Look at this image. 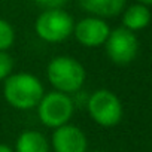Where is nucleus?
Here are the masks:
<instances>
[{
	"label": "nucleus",
	"instance_id": "1",
	"mask_svg": "<svg viewBox=\"0 0 152 152\" xmlns=\"http://www.w3.org/2000/svg\"><path fill=\"white\" fill-rule=\"evenodd\" d=\"M45 94L43 84L37 76L26 72L12 73L3 81V97L9 106L18 110L37 107Z\"/></svg>",
	"mask_w": 152,
	"mask_h": 152
},
{
	"label": "nucleus",
	"instance_id": "2",
	"mask_svg": "<svg viewBox=\"0 0 152 152\" xmlns=\"http://www.w3.org/2000/svg\"><path fill=\"white\" fill-rule=\"evenodd\" d=\"M46 78L55 91L70 96L79 93V90L84 87L87 72L76 58L69 55H58L48 63Z\"/></svg>",
	"mask_w": 152,
	"mask_h": 152
},
{
	"label": "nucleus",
	"instance_id": "3",
	"mask_svg": "<svg viewBox=\"0 0 152 152\" xmlns=\"http://www.w3.org/2000/svg\"><path fill=\"white\" fill-rule=\"evenodd\" d=\"M36 109L39 121L45 127L55 130L69 124L75 112V102L70 96L54 90L43 94Z\"/></svg>",
	"mask_w": 152,
	"mask_h": 152
},
{
	"label": "nucleus",
	"instance_id": "4",
	"mask_svg": "<svg viewBox=\"0 0 152 152\" xmlns=\"http://www.w3.org/2000/svg\"><path fill=\"white\" fill-rule=\"evenodd\" d=\"M73 28L75 23L72 15L63 9H46L34 23L36 34L48 43L64 42L67 37H70Z\"/></svg>",
	"mask_w": 152,
	"mask_h": 152
},
{
	"label": "nucleus",
	"instance_id": "5",
	"mask_svg": "<svg viewBox=\"0 0 152 152\" xmlns=\"http://www.w3.org/2000/svg\"><path fill=\"white\" fill-rule=\"evenodd\" d=\"M90 118L100 127H115L122 118V104L109 90H97L87 100Z\"/></svg>",
	"mask_w": 152,
	"mask_h": 152
},
{
	"label": "nucleus",
	"instance_id": "6",
	"mask_svg": "<svg viewBox=\"0 0 152 152\" xmlns=\"http://www.w3.org/2000/svg\"><path fill=\"white\" fill-rule=\"evenodd\" d=\"M104 45L107 57L116 64H128L136 58L139 49V42L134 33L125 27H119L110 31Z\"/></svg>",
	"mask_w": 152,
	"mask_h": 152
},
{
	"label": "nucleus",
	"instance_id": "7",
	"mask_svg": "<svg viewBox=\"0 0 152 152\" xmlns=\"http://www.w3.org/2000/svg\"><path fill=\"white\" fill-rule=\"evenodd\" d=\"M73 34L82 46L85 48H97L106 43L110 28L104 20L97 17H87L75 24Z\"/></svg>",
	"mask_w": 152,
	"mask_h": 152
},
{
	"label": "nucleus",
	"instance_id": "8",
	"mask_svg": "<svg viewBox=\"0 0 152 152\" xmlns=\"http://www.w3.org/2000/svg\"><path fill=\"white\" fill-rule=\"evenodd\" d=\"M49 143L54 152H88V139L85 133L73 124L55 128Z\"/></svg>",
	"mask_w": 152,
	"mask_h": 152
},
{
	"label": "nucleus",
	"instance_id": "9",
	"mask_svg": "<svg viewBox=\"0 0 152 152\" xmlns=\"http://www.w3.org/2000/svg\"><path fill=\"white\" fill-rule=\"evenodd\" d=\"M79 6L97 18H112L121 14L125 0H78Z\"/></svg>",
	"mask_w": 152,
	"mask_h": 152
},
{
	"label": "nucleus",
	"instance_id": "10",
	"mask_svg": "<svg viewBox=\"0 0 152 152\" xmlns=\"http://www.w3.org/2000/svg\"><path fill=\"white\" fill-rule=\"evenodd\" d=\"M51 143L46 136L36 130L24 131L15 142V152H49Z\"/></svg>",
	"mask_w": 152,
	"mask_h": 152
},
{
	"label": "nucleus",
	"instance_id": "11",
	"mask_svg": "<svg viewBox=\"0 0 152 152\" xmlns=\"http://www.w3.org/2000/svg\"><path fill=\"white\" fill-rule=\"evenodd\" d=\"M151 21V12L146 6L143 5H133L130 6L124 17H122V23H124V27L130 31L133 30H142L145 28Z\"/></svg>",
	"mask_w": 152,
	"mask_h": 152
},
{
	"label": "nucleus",
	"instance_id": "12",
	"mask_svg": "<svg viewBox=\"0 0 152 152\" xmlns=\"http://www.w3.org/2000/svg\"><path fill=\"white\" fill-rule=\"evenodd\" d=\"M15 42V30L6 21L0 18V52H6Z\"/></svg>",
	"mask_w": 152,
	"mask_h": 152
},
{
	"label": "nucleus",
	"instance_id": "13",
	"mask_svg": "<svg viewBox=\"0 0 152 152\" xmlns=\"http://www.w3.org/2000/svg\"><path fill=\"white\" fill-rule=\"evenodd\" d=\"M14 60L8 52H0V82L12 75Z\"/></svg>",
	"mask_w": 152,
	"mask_h": 152
},
{
	"label": "nucleus",
	"instance_id": "14",
	"mask_svg": "<svg viewBox=\"0 0 152 152\" xmlns=\"http://www.w3.org/2000/svg\"><path fill=\"white\" fill-rule=\"evenodd\" d=\"M34 2L46 9H61L69 0H34Z\"/></svg>",
	"mask_w": 152,
	"mask_h": 152
},
{
	"label": "nucleus",
	"instance_id": "15",
	"mask_svg": "<svg viewBox=\"0 0 152 152\" xmlns=\"http://www.w3.org/2000/svg\"><path fill=\"white\" fill-rule=\"evenodd\" d=\"M0 152H15V151L6 143H0Z\"/></svg>",
	"mask_w": 152,
	"mask_h": 152
},
{
	"label": "nucleus",
	"instance_id": "16",
	"mask_svg": "<svg viewBox=\"0 0 152 152\" xmlns=\"http://www.w3.org/2000/svg\"><path fill=\"white\" fill-rule=\"evenodd\" d=\"M139 2L145 6V5H152V0H139Z\"/></svg>",
	"mask_w": 152,
	"mask_h": 152
},
{
	"label": "nucleus",
	"instance_id": "17",
	"mask_svg": "<svg viewBox=\"0 0 152 152\" xmlns=\"http://www.w3.org/2000/svg\"><path fill=\"white\" fill-rule=\"evenodd\" d=\"M93 152H103V151H93Z\"/></svg>",
	"mask_w": 152,
	"mask_h": 152
}]
</instances>
